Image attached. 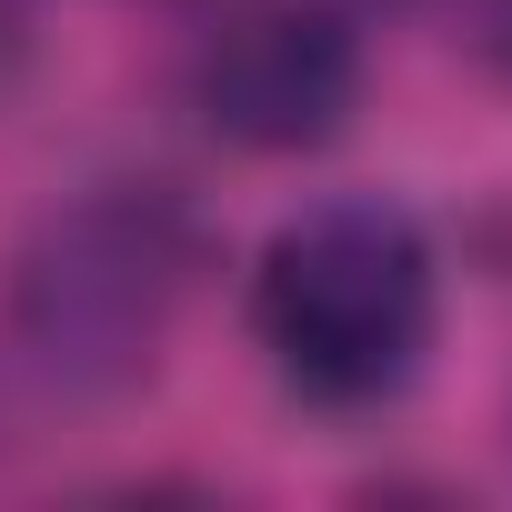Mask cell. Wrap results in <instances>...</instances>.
Here are the masks:
<instances>
[{
    "mask_svg": "<svg viewBox=\"0 0 512 512\" xmlns=\"http://www.w3.org/2000/svg\"><path fill=\"white\" fill-rule=\"evenodd\" d=\"M442 322V272L412 211L392 201H312L272 231L251 272V332L272 372L322 412L392 402Z\"/></svg>",
    "mask_w": 512,
    "mask_h": 512,
    "instance_id": "obj_1",
    "label": "cell"
},
{
    "mask_svg": "<svg viewBox=\"0 0 512 512\" xmlns=\"http://www.w3.org/2000/svg\"><path fill=\"white\" fill-rule=\"evenodd\" d=\"M181 282H191L181 211L151 201V191L141 201L131 191H101V201L61 211L31 241V262H21V342L71 392L131 382V372H151Z\"/></svg>",
    "mask_w": 512,
    "mask_h": 512,
    "instance_id": "obj_2",
    "label": "cell"
},
{
    "mask_svg": "<svg viewBox=\"0 0 512 512\" xmlns=\"http://www.w3.org/2000/svg\"><path fill=\"white\" fill-rule=\"evenodd\" d=\"M191 101L231 151H322L362 111V31L332 0H241L191 61Z\"/></svg>",
    "mask_w": 512,
    "mask_h": 512,
    "instance_id": "obj_3",
    "label": "cell"
},
{
    "mask_svg": "<svg viewBox=\"0 0 512 512\" xmlns=\"http://www.w3.org/2000/svg\"><path fill=\"white\" fill-rule=\"evenodd\" d=\"M11 71H21V0H0V91H11Z\"/></svg>",
    "mask_w": 512,
    "mask_h": 512,
    "instance_id": "obj_4",
    "label": "cell"
}]
</instances>
